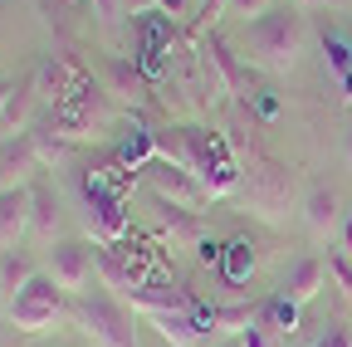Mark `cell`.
Masks as SVG:
<instances>
[{"mask_svg": "<svg viewBox=\"0 0 352 347\" xmlns=\"http://www.w3.org/2000/svg\"><path fill=\"white\" fill-rule=\"evenodd\" d=\"M34 89H39L44 103H50V122L69 142L94 137L98 127L108 122V98L98 89V78L88 74L78 59H69V54L44 59V69L34 74Z\"/></svg>", "mask_w": 352, "mask_h": 347, "instance_id": "cell-1", "label": "cell"}, {"mask_svg": "<svg viewBox=\"0 0 352 347\" xmlns=\"http://www.w3.org/2000/svg\"><path fill=\"white\" fill-rule=\"evenodd\" d=\"M157 147H162L166 161L186 166L191 177L206 186L210 201L235 196L240 181H245V171L235 161V147L220 137V133H210V127H176V133H157Z\"/></svg>", "mask_w": 352, "mask_h": 347, "instance_id": "cell-2", "label": "cell"}, {"mask_svg": "<svg viewBox=\"0 0 352 347\" xmlns=\"http://www.w3.org/2000/svg\"><path fill=\"white\" fill-rule=\"evenodd\" d=\"M303 34L308 30H303L298 5H279V10H270L264 20H250L245 25V54L264 74H289L298 64V54H303Z\"/></svg>", "mask_w": 352, "mask_h": 347, "instance_id": "cell-3", "label": "cell"}, {"mask_svg": "<svg viewBox=\"0 0 352 347\" xmlns=\"http://www.w3.org/2000/svg\"><path fill=\"white\" fill-rule=\"evenodd\" d=\"M74 323L94 347H138V328L127 318V303L113 293H83L74 303Z\"/></svg>", "mask_w": 352, "mask_h": 347, "instance_id": "cell-4", "label": "cell"}, {"mask_svg": "<svg viewBox=\"0 0 352 347\" xmlns=\"http://www.w3.org/2000/svg\"><path fill=\"white\" fill-rule=\"evenodd\" d=\"M245 205L270 225H284L294 210V171L284 161H254V171H245Z\"/></svg>", "mask_w": 352, "mask_h": 347, "instance_id": "cell-5", "label": "cell"}, {"mask_svg": "<svg viewBox=\"0 0 352 347\" xmlns=\"http://www.w3.org/2000/svg\"><path fill=\"white\" fill-rule=\"evenodd\" d=\"M64 318V289L50 274H34L20 293H10V323L20 333H44Z\"/></svg>", "mask_w": 352, "mask_h": 347, "instance_id": "cell-6", "label": "cell"}, {"mask_svg": "<svg viewBox=\"0 0 352 347\" xmlns=\"http://www.w3.org/2000/svg\"><path fill=\"white\" fill-rule=\"evenodd\" d=\"M83 225L88 235H94L98 249H113L132 235V221H127V201L122 196H108V191H94V186H83Z\"/></svg>", "mask_w": 352, "mask_h": 347, "instance_id": "cell-7", "label": "cell"}, {"mask_svg": "<svg viewBox=\"0 0 352 347\" xmlns=\"http://www.w3.org/2000/svg\"><path fill=\"white\" fill-rule=\"evenodd\" d=\"M142 177H147L152 196H157V201H166V205H186V210H196L201 201H210V196H206V186L191 177V171H186V166H176V161H166V157H157V161L142 171Z\"/></svg>", "mask_w": 352, "mask_h": 347, "instance_id": "cell-8", "label": "cell"}, {"mask_svg": "<svg viewBox=\"0 0 352 347\" xmlns=\"http://www.w3.org/2000/svg\"><path fill=\"white\" fill-rule=\"evenodd\" d=\"M94 269H98V249H88V245H78V240L54 245V254H50V279H54L64 293H83L88 279H94Z\"/></svg>", "mask_w": 352, "mask_h": 347, "instance_id": "cell-9", "label": "cell"}, {"mask_svg": "<svg viewBox=\"0 0 352 347\" xmlns=\"http://www.w3.org/2000/svg\"><path fill=\"white\" fill-rule=\"evenodd\" d=\"M30 210H34L30 186H0V245L6 249H15L20 235L30 230Z\"/></svg>", "mask_w": 352, "mask_h": 347, "instance_id": "cell-10", "label": "cell"}, {"mask_svg": "<svg viewBox=\"0 0 352 347\" xmlns=\"http://www.w3.org/2000/svg\"><path fill=\"white\" fill-rule=\"evenodd\" d=\"M206 59L215 64V74H220V83H226V93H240V98H254V89H250V69L235 59V49L226 45V34H206Z\"/></svg>", "mask_w": 352, "mask_h": 347, "instance_id": "cell-11", "label": "cell"}, {"mask_svg": "<svg viewBox=\"0 0 352 347\" xmlns=\"http://www.w3.org/2000/svg\"><path fill=\"white\" fill-rule=\"evenodd\" d=\"M83 186H94V191H108V196H122V201H127V191L138 186V171L122 166L118 152H113V157H103L98 166H88V171H83Z\"/></svg>", "mask_w": 352, "mask_h": 347, "instance_id": "cell-12", "label": "cell"}, {"mask_svg": "<svg viewBox=\"0 0 352 347\" xmlns=\"http://www.w3.org/2000/svg\"><path fill=\"white\" fill-rule=\"evenodd\" d=\"M323 279H328V265H323V259H298V265L289 269V279H284V289H279V293H284V298H294L298 309H303L308 298H318Z\"/></svg>", "mask_w": 352, "mask_h": 347, "instance_id": "cell-13", "label": "cell"}, {"mask_svg": "<svg viewBox=\"0 0 352 347\" xmlns=\"http://www.w3.org/2000/svg\"><path fill=\"white\" fill-rule=\"evenodd\" d=\"M34 166H39V157H34V147L25 137H6V142H0V181H6V186H25V177Z\"/></svg>", "mask_w": 352, "mask_h": 347, "instance_id": "cell-14", "label": "cell"}, {"mask_svg": "<svg viewBox=\"0 0 352 347\" xmlns=\"http://www.w3.org/2000/svg\"><path fill=\"white\" fill-rule=\"evenodd\" d=\"M25 142L34 147V157H39V166H59V161H69V152H74V142L59 133L54 122H34L30 133H25Z\"/></svg>", "mask_w": 352, "mask_h": 347, "instance_id": "cell-15", "label": "cell"}, {"mask_svg": "<svg viewBox=\"0 0 352 347\" xmlns=\"http://www.w3.org/2000/svg\"><path fill=\"white\" fill-rule=\"evenodd\" d=\"M338 191L333 186H314V191H308L303 196V221H308V230H314V235H328L333 225H338Z\"/></svg>", "mask_w": 352, "mask_h": 347, "instance_id": "cell-16", "label": "cell"}, {"mask_svg": "<svg viewBox=\"0 0 352 347\" xmlns=\"http://www.w3.org/2000/svg\"><path fill=\"white\" fill-rule=\"evenodd\" d=\"M259 328L270 333V337H294L298 333V303L274 293V298H264L259 303Z\"/></svg>", "mask_w": 352, "mask_h": 347, "instance_id": "cell-17", "label": "cell"}, {"mask_svg": "<svg viewBox=\"0 0 352 347\" xmlns=\"http://www.w3.org/2000/svg\"><path fill=\"white\" fill-rule=\"evenodd\" d=\"M34 93H39V89H34V78L15 83V93H10L6 113H0V133H10V137H15V133H20V137L30 133V127H34V122H30V103H34Z\"/></svg>", "mask_w": 352, "mask_h": 347, "instance_id": "cell-18", "label": "cell"}, {"mask_svg": "<svg viewBox=\"0 0 352 347\" xmlns=\"http://www.w3.org/2000/svg\"><path fill=\"white\" fill-rule=\"evenodd\" d=\"M147 323H152L171 347H206V333L191 323V313H152Z\"/></svg>", "mask_w": 352, "mask_h": 347, "instance_id": "cell-19", "label": "cell"}, {"mask_svg": "<svg viewBox=\"0 0 352 347\" xmlns=\"http://www.w3.org/2000/svg\"><path fill=\"white\" fill-rule=\"evenodd\" d=\"M157 157H162V147H157V133H147V127H132V137L118 147V161L132 171H147Z\"/></svg>", "mask_w": 352, "mask_h": 347, "instance_id": "cell-20", "label": "cell"}, {"mask_svg": "<svg viewBox=\"0 0 352 347\" xmlns=\"http://www.w3.org/2000/svg\"><path fill=\"white\" fill-rule=\"evenodd\" d=\"M30 196H34L30 230H34L39 240H54V230H59V196H54L50 186H30Z\"/></svg>", "mask_w": 352, "mask_h": 347, "instance_id": "cell-21", "label": "cell"}, {"mask_svg": "<svg viewBox=\"0 0 352 347\" xmlns=\"http://www.w3.org/2000/svg\"><path fill=\"white\" fill-rule=\"evenodd\" d=\"M220 274H226V284H245L254 274V245L250 240H230L226 249H220Z\"/></svg>", "mask_w": 352, "mask_h": 347, "instance_id": "cell-22", "label": "cell"}, {"mask_svg": "<svg viewBox=\"0 0 352 347\" xmlns=\"http://www.w3.org/2000/svg\"><path fill=\"white\" fill-rule=\"evenodd\" d=\"M34 279V265L20 254V249H0V289L6 293H20L25 284Z\"/></svg>", "mask_w": 352, "mask_h": 347, "instance_id": "cell-23", "label": "cell"}, {"mask_svg": "<svg viewBox=\"0 0 352 347\" xmlns=\"http://www.w3.org/2000/svg\"><path fill=\"white\" fill-rule=\"evenodd\" d=\"M157 210H162V225L171 230V240H196V235H201L196 210H186V205H166V201H157Z\"/></svg>", "mask_w": 352, "mask_h": 347, "instance_id": "cell-24", "label": "cell"}, {"mask_svg": "<svg viewBox=\"0 0 352 347\" xmlns=\"http://www.w3.org/2000/svg\"><path fill=\"white\" fill-rule=\"evenodd\" d=\"M113 89H118V98H142L147 93V78H142V69H127L118 59L113 64Z\"/></svg>", "mask_w": 352, "mask_h": 347, "instance_id": "cell-25", "label": "cell"}, {"mask_svg": "<svg viewBox=\"0 0 352 347\" xmlns=\"http://www.w3.org/2000/svg\"><path fill=\"white\" fill-rule=\"evenodd\" d=\"M328 64L338 69V78H342V74H352V39L328 34Z\"/></svg>", "mask_w": 352, "mask_h": 347, "instance_id": "cell-26", "label": "cell"}, {"mask_svg": "<svg viewBox=\"0 0 352 347\" xmlns=\"http://www.w3.org/2000/svg\"><path fill=\"white\" fill-rule=\"evenodd\" d=\"M230 10L245 15V20H264L270 10H279V0H230Z\"/></svg>", "mask_w": 352, "mask_h": 347, "instance_id": "cell-27", "label": "cell"}, {"mask_svg": "<svg viewBox=\"0 0 352 347\" xmlns=\"http://www.w3.org/2000/svg\"><path fill=\"white\" fill-rule=\"evenodd\" d=\"M328 274L352 293V254H342V249H338V254H328Z\"/></svg>", "mask_w": 352, "mask_h": 347, "instance_id": "cell-28", "label": "cell"}, {"mask_svg": "<svg viewBox=\"0 0 352 347\" xmlns=\"http://www.w3.org/2000/svg\"><path fill=\"white\" fill-rule=\"evenodd\" d=\"M122 10L132 20H142V15H162V0H122Z\"/></svg>", "mask_w": 352, "mask_h": 347, "instance_id": "cell-29", "label": "cell"}, {"mask_svg": "<svg viewBox=\"0 0 352 347\" xmlns=\"http://www.w3.org/2000/svg\"><path fill=\"white\" fill-rule=\"evenodd\" d=\"M240 347H274V337L264 333V328H259V318H254V328H245V333H240Z\"/></svg>", "mask_w": 352, "mask_h": 347, "instance_id": "cell-30", "label": "cell"}, {"mask_svg": "<svg viewBox=\"0 0 352 347\" xmlns=\"http://www.w3.org/2000/svg\"><path fill=\"white\" fill-rule=\"evenodd\" d=\"M314 347H352V333H347V328H338V323H333V328H328V333H323V337H318V342H314Z\"/></svg>", "mask_w": 352, "mask_h": 347, "instance_id": "cell-31", "label": "cell"}, {"mask_svg": "<svg viewBox=\"0 0 352 347\" xmlns=\"http://www.w3.org/2000/svg\"><path fill=\"white\" fill-rule=\"evenodd\" d=\"M94 10H98V20L103 25H113V20H122L127 10H122V0H94Z\"/></svg>", "mask_w": 352, "mask_h": 347, "instance_id": "cell-32", "label": "cell"}, {"mask_svg": "<svg viewBox=\"0 0 352 347\" xmlns=\"http://www.w3.org/2000/svg\"><path fill=\"white\" fill-rule=\"evenodd\" d=\"M342 254H352V205H347V215H342Z\"/></svg>", "mask_w": 352, "mask_h": 347, "instance_id": "cell-33", "label": "cell"}, {"mask_svg": "<svg viewBox=\"0 0 352 347\" xmlns=\"http://www.w3.org/2000/svg\"><path fill=\"white\" fill-rule=\"evenodd\" d=\"M254 103H259V113H264V117H274V113H279V103H274L270 93H254Z\"/></svg>", "mask_w": 352, "mask_h": 347, "instance_id": "cell-34", "label": "cell"}, {"mask_svg": "<svg viewBox=\"0 0 352 347\" xmlns=\"http://www.w3.org/2000/svg\"><path fill=\"white\" fill-rule=\"evenodd\" d=\"M10 93H15V83H10V78H0V113H6V103H10Z\"/></svg>", "mask_w": 352, "mask_h": 347, "instance_id": "cell-35", "label": "cell"}, {"mask_svg": "<svg viewBox=\"0 0 352 347\" xmlns=\"http://www.w3.org/2000/svg\"><path fill=\"white\" fill-rule=\"evenodd\" d=\"M342 89H347V98H352V74H342Z\"/></svg>", "mask_w": 352, "mask_h": 347, "instance_id": "cell-36", "label": "cell"}, {"mask_svg": "<svg viewBox=\"0 0 352 347\" xmlns=\"http://www.w3.org/2000/svg\"><path fill=\"white\" fill-rule=\"evenodd\" d=\"M347 161H352V127H347Z\"/></svg>", "mask_w": 352, "mask_h": 347, "instance_id": "cell-37", "label": "cell"}, {"mask_svg": "<svg viewBox=\"0 0 352 347\" xmlns=\"http://www.w3.org/2000/svg\"><path fill=\"white\" fill-rule=\"evenodd\" d=\"M298 5H328V0H298Z\"/></svg>", "mask_w": 352, "mask_h": 347, "instance_id": "cell-38", "label": "cell"}, {"mask_svg": "<svg viewBox=\"0 0 352 347\" xmlns=\"http://www.w3.org/2000/svg\"><path fill=\"white\" fill-rule=\"evenodd\" d=\"M230 347H240V337H235V342H230Z\"/></svg>", "mask_w": 352, "mask_h": 347, "instance_id": "cell-39", "label": "cell"}, {"mask_svg": "<svg viewBox=\"0 0 352 347\" xmlns=\"http://www.w3.org/2000/svg\"><path fill=\"white\" fill-rule=\"evenodd\" d=\"M0 293H6V289H0Z\"/></svg>", "mask_w": 352, "mask_h": 347, "instance_id": "cell-40", "label": "cell"}]
</instances>
